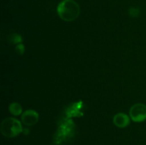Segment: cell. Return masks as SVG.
I'll use <instances>...</instances> for the list:
<instances>
[{"instance_id": "cell-2", "label": "cell", "mask_w": 146, "mask_h": 145, "mask_svg": "<svg viewBox=\"0 0 146 145\" xmlns=\"http://www.w3.org/2000/svg\"><path fill=\"white\" fill-rule=\"evenodd\" d=\"M21 122L16 118H6L2 121L0 126L1 133L7 138H14L22 132Z\"/></svg>"}, {"instance_id": "cell-5", "label": "cell", "mask_w": 146, "mask_h": 145, "mask_svg": "<svg viewBox=\"0 0 146 145\" xmlns=\"http://www.w3.org/2000/svg\"><path fill=\"white\" fill-rule=\"evenodd\" d=\"M131 118L125 113L120 112L116 114L113 117V123L120 128H125L130 125Z\"/></svg>"}, {"instance_id": "cell-4", "label": "cell", "mask_w": 146, "mask_h": 145, "mask_svg": "<svg viewBox=\"0 0 146 145\" xmlns=\"http://www.w3.org/2000/svg\"><path fill=\"white\" fill-rule=\"evenodd\" d=\"M21 122L27 126L36 125L39 119V115L34 109H27L21 114Z\"/></svg>"}, {"instance_id": "cell-6", "label": "cell", "mask_w": 146, "mask_h": 145, "mask_svg": "<svg viewBox=\"0 0 146 145\" xmlns=\"http://www.w3.org/2000/svg\"><path fill=\"white\" fill-rule=\"evenodd\" d=\"M9 110L10 113L11 115H14V116H19V115H21L23 113L22 111V107L18 102H11L9 106Z\"/></svg>"}, {"instance_id": "cell-1", "label": "cell", "mask_w": 146, "mask_h": 145, "mask_svg": "<svg viewBox=\"0 0 146 145\" xmlns=\"http://www.w3.org/2000/svg\"><path fill=\"white\" fill-rule=\"evenodd\" d=\"M57 13L64 21H73L79 16L80 7L74 0H64L58 4Z\"/></svg>"}, {"instance_id": "cell-3", "label": "cell", "mask_w": 146, "mask_h": 145, "mask_svg": "<svg viewBox=\"0 0 146 145\" xmlns=\"http://www.w3.org/2000/svg\"><path fill=\"white\" fill-rule=\"evenodd\" d=\"M129 115L133 122H144L146 120V105L143 103L135 104L130 109Z\"/></svg>"}]
</instances>
